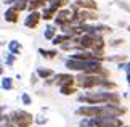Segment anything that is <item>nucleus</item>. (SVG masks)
I'll return each instance as SVG.
<instances>
[{
	"label": "nucleus",
	"mask_w": 130,
	"mask_h": 127,
	"mask_svg": "<svg viewBox=\"0 0 130 127\" xmlns=\"http://www.w3.org/2000/svg\"><path fill=\"white\" fill-rule=\"evenodd\" d=\"M64 66L71 71H82V73L88 74H98L103 73V66H101V58L100 60H79V58H68L64 61Z\"/></svg>",
	"instance_id": "f257e3e1"
},
{
	"label": "nucleus",
	"mask_w": 130,
	"mask_h": 127,
	"mask_svg": "<svg viewBox=\"0 0 130 127\" xmlns=\"http://www.w3.org/2000/svg\"><path fill=\"white\" fill-rule=\"evenodd\" d=\"M119 95L112 93V92H88L84 95L77 96V101L80 103H87V105H98V103H112V105H119Z\"/></svg>",
	"instance_id": "f03ea898"
},
{
	"label": "nucleus",
	"mask_w": 130,
	"mask_h": 127,
	"mask_svg": "<svg viewBox=\"0 0 130 127\" xmlns=\"http://www.w3.org/2000/svg\"><path fill=\"white\" fill-rule=\"evenodd\" d=\"M76 80L82 89H93V87H98V85H103L104 77H101V76H98V74L80 73L76 77Z\"/></svg>",
	"instance_id": "7ed1b4c3"
},
{
	"label": "nucleus",
	"mask_w": 130,
	"mask_h": 127,
	"mask_svg": "<svg viewBox=\"0 0 130 127\" xmlns=\"http://www.w3.org/2000/svg\"><path fill=\"white\" fill-rule=\"evenodd\" d=\"M10 118L13 119V122L14 125H18V127H29L32 124V114H29L27 111H23V109H18V111H13L11 116Z\"/></svg>",
	"instance_id": "20e7f679"
},
{
	"label": "nucleus",
	"mask_w": 130,
	"mask_h": 127,
	"mask_svg": "<svg viewBox=\"0 0 130 127\" xmlns=\"http://www.w3.org/2000/svg\"><path fill=\"white\" fill-rule=\"evenodd\" d=\"M76 114L85 116V118H96V116H101L103 114V106H96V105L79 106V108L76 109Z\"/></svg>",
	"instance_id": "39448f33"
},
{
	"label": "nucleus",
	"mask_w": 130,
	"mask_h": 127,
	"mask_svg": "<svg viewBox=\"0 0 130 127\" xmlns=\"http://www.w3.org/2000/svg\"><path fill=\"white\" fill-rule=\"evenodd\" d=\"M72 21V10L71 8H63L59 10L56 13V16H55V24L56 26H66V24H71Z\"/></svg>",
	"instance_id": "423d86ee"
},
{
	"label": "nucleus",
	"mask_w": 130,
	"mask_h": 127,
	"mask_svg": "<svg viewBox=\"0 0 130 127\" xmlns=\"http://www.w3.org/2000/svg\"><path fill=\"white\" fill-rule=\"evenodd\" d=\"M40 19H42V15L39 13L37 10H36V11H31V13L26 16V19H24V26L29 27V29H32V27H36L37 24H39V21H40Z\"/></svg>",
	"instance_id": "0eeeda50"
},
{
	"label": "nucleus",
	"mask_w": 130,
	"mask_h": 127,
	"mask_svg": "<svg viewBox=\"0 0 130 127\" xmlns=\"http://www.w3.org/2000/svg\"><path fill=\"white\" fill-rule=\"evenodd\" d=\"M53 79H55V84H56L58 87H61V85H68V84L74 85V82H76V77H74L72 74H56Z\"/></svg>",
	"instance_id": "6e6552de"
},
{
	"label": "nucleus",
	"mask_w": 130,
	"mask_h": 127,
	"mask_svg": "<svg viewBox=\"0 0 130 127\" xmlns=\"http://www.w3.org/2000/svg\"><path fill=\"white\" fill-rule=\"evenodd\" d=\"M18 16H19V10H16L11 5V7H8L7 10H5V13H3V18H5V21L7 23H16L18 21Z\"/></svg>",
	"instance_id": "1a4fd4ad"
},
{
	"label": "nucleus",
	"mask_w": 130,
	"mask_h": 127,
	"mask_svg": "<svg viewBox=\"0 0 130 127\" xmlns=\"http://www.w3.org/2000/svg\"><path fill=\"white\" fill-rule=\"evenodd\" d=\"M74 3L79 8H84V10H96L98 8V3L95 0H76Z\"/></svg>",
	"instance_id": "9d476101"
},
{
	"label": "nucleus",
	"mask_w": 130,
	"mask_h": 127,
	"mask_svg": "<svg viewBox=\"0 0 130 127\" xmlns=\"http://www.w3.org/2000/svg\"><path fill=\"white\" fill-rule=\"evenodd\" d=\"M72 37H74V35H71V34H59V35H56V37L52 40V44L53 45H63L66 42H71Z\"/></svg>",
	"instance_id": "9b49d317"
},
{
	"label": "nucleus",
	"mask_w": 130,
	"mask_h": 127,
	"mask_svg": "<svg viewBox=\"0 0 130 127\" xmlns=\"http://www.w3.org/2000/svg\"><path fill=\"white\" fill-rule=\"evenodd\" d=\"M59 11V10H56V8H53V7H45L43 8V13H42V19H45V21H50L52 18H55L56 16V13Z\"/></svg>",
	"instance_id": "f8f14e48"
},
{
	"label": "nucleus",
	"mask_w": 130,
	"mask_h": 127,
	"mask_svg": "<svg viewBox=\"0 0 130 127\" xmlns=\"http://www.w3.org/2000/svg\"><path fill=\"white\" fill-rule=\"evenodd\" d=\"M48 0H29V7L27 10L29 11H36L37 8H45V3H47Z\"/></svg>",
	"instance_id": "ddd939ff"
},
{
	"label": "nucleus",
	"mask_w": 130,
	"mask_h": 127,
	"mask_svg": "<svg viewBox=\"0 0 130 127\" xmlns=\"http://www.w3.org/2000/svg\"><path fill=\"white\" fill-rule=\"evenodd\" d=\"M21 44H19L18 42V40H10V42H8V52H11V53H14V55H16V53H19V52H21Z\"/></svg>",
	"instance_id": "4468645a"
},
{
	"label": "nucleus",
	"mask_w": 130,
	"mask_h": 127,
	"mask_svg": "<svg viewBox=\"0 0 130 127\" xmlns=\"http://www.w3.org/2000/svg\"><path fill=\"white\" fill-rule=\"evenodd\" d=\"M56 29H55V26H47L45 27V32H43V37L47 40H53L55 37H56Z\"/></svg>",
	"instance_id": "2eb2a0df"
},
{
	"label": "nucleus",
	"mask_w": 130,
	"mask_h": 127,
	"mask_svg": "<svg viewBox=\"0 0 130 127\" xmlns=\"http://www.w3.org/2000/svg\"><path fill=\"white\" fill-rule=\"evenodd\" d=\"M13 7L16 10H19V11H23V10H26L29 7V0H14Z\"/></svg>",
	"instance_id": "dca6fc26"
},
{
	"label": "nucleus",
	"mask_w": 130,
	"mask_h": 127,
	"mask_svg": "<svg viewBox=\"0 0 130 127\" xmlns=\"http://www.w3.org/2000/svg\"><path fill=\"white\" fill-rule=\"evenodd\" d=\"M39 53H40L43 58H48V60L50 58H55L58 55L56 50H45V48H39Z\"/></svg>",
	"instance_id": "f3484780"
},
{
	"label": "nucleus",
	"mask_w": 130,
	"mask_h": 127,
	"mask_svg": "<svg viewBox=\"0 0 130 127\" xmlns=\"http://www.w3.org/2000/svg\"><path fill=\"white\" fill-rule=\"evenodd\" d=\"M37 74H39V77H42V79H48V77L53 76V71L52 69H45V68H39Z\"/></svg>",
	"instance_id": "a211bd4d"
},
{
	"label": "nucleus",
	"mask_w": 130,
	"mask_h": 127,
	"mask_svg": "<svg viewBox=\"0 0 130 127\" xmlns=\"http://www.w3.org/2000/svg\"><path fill=\"white\" fill-rule=\"evenodd\" d=\"M68 3H69V0H50V7H53L56 10L63 8L64 5H68Z\"/></svg>",
	"instance_id": "6ab92c4d"
},
{
	"label": "nucleus",
	"mask_w": 130,
	"mask_h": 127,
	"mask_svg": "<svg viewBox=\"0 0 130 127\" xmlns=\"http://www.w3.org/2000/svg\"><path fill=\"white\" fill-rule=\"evenodd\" d=\"M79 127H98V124L93 121V118H88V119H82L79 122Z\"/></svg>",
	"instance_id": "aec40b11"
},
{
	"label": "nucleus",
	"mask_w": 130,
	"mask_h": 127,
	"mask_svg": "<svg viewBox=\"0 0 130 127\" xmlns=\"http://www.w3.org/2000/svg\"><path fill=\"white\" fill-rule=\"evenodd\" d=\"M59 92L63 95H71V93L76 92V89H74L71 84H68V85H61V87H59Z\"/></svg>",
	"instance_id": "412c9836"
},
{
	"label": "nucleus",
	"mask_w": 130,
	"mask_h": 127,
	"mask_svg": "<svg viewBox=\"0 0 130 127\" xmlns=\"http://www.w3.org/2000/svg\"><path fill=\"white\" fill-rule=\"evenodd\" d=\"M11 77H2V89L3 90H10L13 87V82H11Z\"/></svg>",
	"instance_id": "4be33fe9"
},
{
	"label": "nucleus",
	"mask_w": 130,
	"mask_h": 127,
	"mask_svg": "<svg viewBox=\"0 0 130 127\" xmlns=\"http://www.w3.org/2000/svg\"><path fill=\"white\" fill-rule=\"evenodd\" d=\"M116 5H117L119 8H124L125 11H128V13H130V5H128L127 0H116Z\"/></svg>",
	"instance_id": "5701e85b"
},
{
	"label": "nucleus",
	"mask_w": 130,
	"mask_h": 127,
	"mask_svg": "<svg viewBox=\"0 0 130 127\" xmlns=\"http://www.w3.org/2000/svg\"><path fill=\"white\" fill-rule=\"evenodd\" d=\"M5 63H7L8 66H11V64L14 63V53H11V52H10V53L7 55V58H5Z\"/></svg>",
	"instance_id": "b1692460"
},
{
	"label": "nucleus",
	"mask_w": 130,
	"mask_h": 127,
	"mask_svg": "<svg viewBox=\"0 0 130 127\" xmlns=\"http://www.w3.org/2000/svg\"><path fill=\"white\" fill-rule=\"evenodd\" d=\"M21 101L24 105H31L32 103V100H31V96H29L27 93H21Z\"/></svg>",
	"instance_id": "393cba45"
},
{
	"label": "nucleus",
	"mask_w": 130,
	"mask_h": 127,
	"mask_svg": "<svg viewBox=\"0 0 130 127\" xmlns=\"http://www.w3.org/2000/svg\"><path fill=\"white\" fill-rule=\"evenodd\" d=\"M117 68L121 69V71H127V74H130V61L128 63H121Z\"/></svg>",
	"instance_id": "a878e982"
},
{
	"label": "nucleus",
	"mask_w": 130,
	"mask_h": 127,
	"mask_svg": "<svg viewBox=\"0 0 130 127\" xmlns=\"http://www.w3.org/2000/svg\"><path fill=\"white\" fill-rule=\"evenodd\" d=\"M124 42H125L124 39H116V40H112V42L109 44V45H111V47H119V45H122Z\"/></svg>",
	"instance_id": "bb28decb"
},
{
	"label": "nucleus",
	"mask_w": 130,
	"mask_h": 127,
	"mask_svg": "<svg viewBox=\"0 0 130 127\" xmlns=\"http://www.w3.org/2000/svg\"><path fill=\"white\" fill-rule=\"evenodd\" d=\"M36 122H37V124H45V122H47V118H42V116H39V118L36 119Z\"/></svg>",
	"instance_id": "cd10ccee"
},
{
	"label": "nucleus",
	"mask_w": 130,
	"mask_h": 127,
	"mask_svg": "<svg viewBox=\"0 0 130 127\" xmlns=\"http://www.w3.org/2000/svg\"><path fill=\"white\" fill-rule=\"evenodd\" d=\"M37 76H39L37 73H36V74H32V76H31V84H36V82H37Z\"/></svg>",
	"instance_id": "c85d7f7f"
},
{
	"label": "nucleus",
	"mask_w": 130,
	"mask_h": 127,
	"mask_svg": "<svg viewBox=\"0 0 130 127\" xmlns=\"http://www.w3.org/2000/svg\"><path fill=\"white\" fill-rule=\"evenodd\" d=\"M127 82H128V85H130V74H127Z\"/></svg>",
	"instance_id": "c756f323"
},
{
	"label": "nucleus",
	"mask_w": 130,
	"mask_h": 127,
	"mask_svg": "<svg viewBox=\"0 0 130 127\" xmlns=\"http://www.w3.org/2000/svg\"><path fill=\"white\" fill-rule=\"evenodd\" d=\"M127 31H128V32H130V24H128V26H127Z\"/></svg>",
	"instance_id": "7c9ffc66"
}]
</instances>
